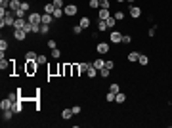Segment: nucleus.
Here are the masks:
<instances>
[{
  "mask_svg": "<svg viewBox=\"0 0 172 128\" xmlns=\"http://www.w3.org/2000/svg\"><path fill=\"white\" fill-rule=\"evenodd\" d=\"M15 14L12 10H6V8H0V29L4 27H14L15 23Z\"/></svg>",
  "mask_w": 172,
  "mask_h": 128,
  "instance_id": "f257e3e1",
  "label": "nucleus"
},
{
  "mask_svg": "<svg viewBox=\"0 0 172 128\" xmlns=\"http://www.w3.org/2000/svg\"><path fill=\"white\" fill-rule=\"evenodd\" d=\"M38 71V63L36 61H25V75L27 77H35Z\"/></svg>",
  "mask_w": 172,
  "mask_h": 128,
  "instance_id": "f03ea898",
  "label": "nucleus"
},
{
  "mask_svg": "<svg viewBox=\"0 0 172 128\" xmlns=\"http://www.w3.org/2000/svg\"><path fill=\"white\" fill-rule=\"evenodd\" d=\"M27 21L33 23V25H40V23H42V14H38V12H29Z\"/></svg>",
  "mask_w": 172,
  "mask_h": 128,
  "instance_id": "7ed1b4c3",
  "label": "nucleus"
},
{
  "mask_svg": "<svg viewBox=\"0 0 172 128\" xmlns=\"http://www.w3.org/2000/svg\"><path fill=\"white\" fill-rule=\"evenodd\" d=\"M63 12H65L67 17H73V15L79 14V6H77V4H67V6L63 8Z\"/></svg>",
  "mask_w": 172,
  "mask_h": 128,
  "instance_id": "20e7f679",
  "label": "nucleus"
},
{
  "mask_svg": "<svg viewBox=\"0 0 172 128\" xmlns=\"http://www.w3.org/2000/svg\"><path fill=\"white\" fill-rule=\"evenodd\" d=\"M109 50H111V46H109L107 42H98L96 44V52H98V54H101V55H105Z\"/></svg>",
  "mask_w": 172,
  "mask_h": 128,
  "instance_id": "39448f33",
  "label": "nucleus"
},
{
  "mask_svg": "<svg viewBox=\"0 0 172 128\" xmlns=\"http://www.w3.org/2000/svg\"><path fill=\"white\" fill-rule=\"evenodd\" d=\"M109 37H111V42H113V44H121V42H122V33H121V31H113V29H111Z\"/></svg>",
  "mask_w": 172,
  "mask_h": 128,
  "instance_id": "423d86ee",
  "label": "nucleus"
},
{
  "mask_svg": "<svg viewBox=\"0 0 172 128\" xmlns=\"http://www.w3.org/2000/svg\"><path fill=\"white\" fill-rule=\"evenodd\" d=\"M128 15L132 19H138V17H142V8L140 6H130V10H128Z\"/></svg>",
  "mask_w": 172,
  "mask_h": 128,
  "instance_id": "0eeeda50",
  "label": "nucleus"
},
{
  "mask_svg": "<svg viewBox=\"0 0 172 128\" xmlns=\"http://www.w3.org/2000/svg\"><path fill=\"white\" fill-rule=\"evenodd\" d=\"M14 38H15V40H19V42H23L27 38V33L23 29H14Z\"/></svg>",
  "mask_w": 172,
  "mask_h": 128,
  "instance_id": "6e6552de",
  "label": "nucleus"
},
{
  "mask_svg": "<svg viewBox=\"0 0 172 128\" xmlns=\"http://www.w3.org/2000/svg\"><path fill=\"white\" fill-rule=\"evenodd\" d=\"M109 17H111V12H109L107 8H100V10H98V19H103L105 21V19H109Z\"/></svg>",
  "mask_w": 172,
  "mask_h": 128,
  "instance_id": "1a4fd4ad",
  "label": "nucleus"
},
{
  "mask_svg": "<svg viewBox=\"0 0 172 128\" xmlns=\"http://www.w3.org/2000/svg\"><path fill=\"white\" fill-rule=\"evenodd\" d=\"M12 105H14V101H12V99L8 98V96L2 99V101H0V109H2V111H6V109H12Z\"/></svg>",
  "mask_w": 172,
  "mask_h": 128,
  "instance_id": "9d476101",
  "label": "nucleus"
},
{
  "mask_svg": "<svg viewBox=\"0 0 172 128\" xmlns=\"http://www.w3.org/2000/svg\"><path fill=\"white\" fill-rule=\"evenodd\" d=\"M21 2H23V0H12L10 6H8V10H12V12L15 14L17 10H21Z\"/></svg>",
  "mask_w": 172,
  "mask_h": 128,
  "instance_id": "9b49d317",
  "label": "nucleus"
},
{
  "mask_svg": "<svg viewBox=\"0 0 172 128\" xmlns=\"http://www.w3.org/2000/svg\"><path fill=\"white\" fill-rule=\"evenodd\" d=\"M73 115H75V113H73V109H71V107H65V109L61 111V119H63V121H69V119H71Z\"/></svg>",
  "mask_w": 172,
  "mask_h": 128,
  "instance_id": "f8f14e48",
  "label": "nucleus"
},
{
  "mask_svg": "<svg viewBox=\"0 0 172 128\" xmlns=\"http://www.w3.org/2000/svg\"><path fill=\"white\" fill-rule=\"evenodd\" d=\"M25 25H27V17H17L14 23V29H23Z\"/></svg>",
  "mask_w": 172,
  "mask_h": 128,
  "instance_id": "ddd939ff",
  "label": "nucleus"
},
{
  "mask_svg": "<svg viewBox=\"0 0 172 128\" xmlns=\"http://www.w3.org/2000/svg\"><path fill=\"white\" fill-rule=\"evenodd\" d=\"M12 111H14V113H21V111H23V99H17V101H14V105H12Z\"/></svg>",
  "mask_w": 172,
  "mask_h": 128,
  "instance_id": "4468645a",
  "label": "nucleus"
},
{
  "mask_svg": "<svg viewBox=\"0 0 172 128\" xmlns=\"http://www.w3.org/2000/svg\"><path fill=\"white\" fill-rule=\"evenodd\" d=\"M80 27H82V29H88L90 25H92V21H90V17L88 15H82V17H80V23H79Z\"/></svg>",
  "mask_w": 172,
  "mask_h": 128,
  "instance_id": "2eb2a0df",
  "label": "nucleus"
},
{
  "mask_svg": "<svg viewBox=\"0 0 172 128\" xmlns=\"http://www.w3.org/2000/svg\"><path fill=\"white\" fill-rule=\"evenodd\" d=\"M54 12H56L54 2H48V4H44V14H52V15H54Z\"/></svg>",
  "mask_w": 172,
  "mask_h": 128,
  "instance_id": "dca6fc26",
  "label": "nucleus"
},
{
  "mask_svg": "<svg viewBox=\"0 0 172 128\" xmlns=\"http://www.w3.org/2000/svg\"><path fill=\"white\" fill-rule=\"evenodd\" d=\"M98 73H100V71H98L96 67L92 65V67H90L88 71H86V77H88V78H96V77H98Z\"/></svg>",
  "mask_w": 172,
  "mask_h": 128,
  "instance_id": "f3484780",
  "label": "nucleus"
},
{
  "mask_svg": "<svg viewBox=\"0 0 172 128\" xmlns=\"http://www.w3.org/2000/svg\"><path fill=\"white\" fill-rule=\"evenodd\" d=\"M126 59H128L130 63H138V59H140V54H138V52H130Z\"/></svg>",
  "mask_w": 172,
  "mask_h": 128,
  "instance_id": "a211bd4d",
  "label": "nucleus"
},
{
  "mask_svg": "<svg viewBox=\"0 0 172 128\" xmlns=\"http://www.w3.org/2000/svg\"><path fill=\"white\" fill-rule=\"evenodd\" d=\"M42 23L52 25V23H54V15H52V14H42Z\"/></svg>",
  "mask_w": 172,
  "mask_h": 128,
  "instance_id": "6ab92c4d",
  "label": "nucleus"
},
{
  "mask_svg": "<svg viewBox=\"0 0 172 128\" xmlns=\"http://www.w3.org/2000/svg\"><path fill=\"white\" fill-rule=\"evenodd\" d=\"M36 59H38V54H35L33 50L25 54V61H36Z\"/></svg>",
  "mask_w": 172,
  "mask_h": 128,
  "instance_id": "aec40b11",
  "label": "nucleus"
},
{
  "mask_svg": "<svg viewBox=\"0 0 172 128\" xmlns=\"http://www.w3.org/2000/svg\"><path fill=\"white\" fill-rule=\"evenodd\" d=\"M92 65L96 67L98 71H100V69H103V67H105V59H101V58H100V59H96V61H92Z\"/></svg>",
  "mask_w": 172,
  "mask_h": 128,
  "instance_id": "412c9836",
  "label": "nucleus"
},
{
  "mask_svg": "<svg viewBox=\"0 0 172 128\" xmlns=\"http://www.w3.org/2000/svg\"><path fill=\"white\" fill-rule=\"evenodd\" d=\"M115 101H117V103H124V101H126V94L117 92V94H115Z\"/></svg>",
  "mask_w": 172,
  "mask_h": 128,
  "instance_id": "4be33fe9",
  "label": "nucleus"
},
{
  "mask_svg": "<svg viewBox=\"0 0 172 128\" xmlns=\"http://www.w3.org/2000/svg\"><path fill=\"white\" fill-rule=\"evenodd\" d=\"M79 65H80V73H86V71L92 67V63L90 61H79Z\"/></svg>",
  "mask_w": 172,
  "mask_h": 128,
  "instance_id": "5701e85b",
  "label": "nucleus"
},
{
  "mask_svg": "<svg viewBox=\"0 0 172 128\" xmlns=\"http://www.w3.org/2000/svg\"><path fill=\"white\" fill-rule=\"evenodd\" d=\"M12 117H14V111H12V109H6V111H2V121H10Z\"/></svg>",
  "mask_w": 172,
  "mask_h": 128,
  "instance_id": "b1692460",
  "label": "nucleus"
},
{
  "mask_svg": "<svg viewBox=\"0 0 172 128\" xmlns=\"http://www.w3.org/2000/svg\"><path fill=\"white\" fill-rule=\"evenodd\" d=\"M138 63H140L142 67H145L147 63H149V58H147L145 54H140V59H138Z\"/></svg>",
  "mask_w": 172,
  "mask_h": 128,
  "instance_id": "393cba45",
  "label": "nucleus"
},
{
  "mask_svg": "<svg viewBox=\"0 0 172 128\" xmlns=\"http://www.w3.org/2000/svg\"><path fill=\"white\" fill-rule=\"evenodd\" d=\"M63 15H65L63 8H56V12H54V19H61Z\"/></svg>",
  "mask_w": 172,
  "mask_h": 128,
  "instance_id": "a878e982",
  "label": "nucleus"
},
{
  "mask_svg": "<svg viewBox=\"0 0 172 128\" xmlns=\"http://www.w3.org/2000/svg\"><path fill=\"white\" fill-rule=\"evenodd\" d=\"M109 27H107V21H103V19H100L98 21V31H107Z\"/></svg>",
  "mask_w": 172,
  "mask_h": 128,
  "instance_id": "bb28decb",
  "label": "nucleus"
},
{
  "mask_svg": "<svg viewBox=\"0 0 172 128\" xmlns=\"http://www.w3.org/2000/svg\"><path fill=\"white\" fill-rule=\"evenodd\" d=\"M115 19H117V21H122V19H124L126 17V14H124V12H122V10H119V12H115Z\"/></svg>",
  "mask_w": 172,
  "mask_h": 128,
  "instance_id": "cd10ccee",
  "label": "nucleus"
},
{
  "mask_svg": "<svg viewBox=\"0 0 172 128\" xmlns=\"http://www.w3.org/2000/svg\"><path fill=\"white\" fill-rule=\"evenodd\" d=\"M50 33V25H46V23H40V35H48Z\"/></svg>",
  "mask_w": 172,
  "mask_h": 128,
  "instance_id": "c85d7f7f",
  "label": "nucleus"
},
{
  "mask_svg": "<svg viewBox=\"0 0 172 128\" xmlns=\"http://www.w3.org/2000/svg\"><path fill=\"white\" fill-rule=\"evenodd\" d=\"M109 73H111V69H107V67H103V69H100V77L101 78H107Z\"/></svg>",
  "mask_w": 172,
  "mask_h": 128,
  "instance_id": "c756f323",
  "label": "nucleus"
},
{
  "mask_svg": "<svg viewBox=\"0 0 172 128\" xmlns=\"http://www.w3.org/2000/svg\"><path fill=\"white\" fill-rule=\"evenodd\" d=\"M105 21H107V27H109V29H113V27L117 25V19H115V15H111V17L105 19Z\"/></svg>",
  "mask_w": 172,
  "mask_h": 128,
  "instance_id": "7c9ffc66",
  "label": "nucleus"
},
{
  "mask_svg": "<svg viewBox=\"0 0 172 128\" xmlns=\"http://www.w3.org/2000/svg\"><path fill=\"white\" fill-rule=\"evenodd\" d=\"M36 63L38 65H44V63H48V58L44 54H38V59H36Z\"/></svg>",
  "mask_w": 172,
  "mask_h": 128,
  "instance_id": "2f4dec72",
  "label": "nucleus"
},
{
  "mask_svg": "<svg viewBox=\"0 0 172 128\" xmlns=\"http://www.w3.org/2000/svg\"><path fill=\"white\" fill-rule=\"evenodd\" d=\"M88 6L92 8V10H100V0H90Z\"/></svg>",
  "mask_w": 172,
  "mask_h": 128,
  "instance_id": "473e14b6",
  "label": "nucleus"
},
{
  "mask_svg": "<svg viewBox=\"0 0 172 128\" xmlns=\"http://www.w3.org/2000/svg\"><path fill=\"white\" fill-rule=\"evenodd\" d=\"M80 75V65L79 63H73V77H79Z\"/></svg>",
  "mask_w": 172,
  "mask_h": 128,
  "instance_id": "72a5a7b5",
  "label": "nucleus"
},
{
  "mask_svg": "<svg viewBox=\"0 0 172 128\" xmlns=\"http://www.w3.org/2000/svg\"><path fill=\"white\" fill-rule=\"evenodd\" d=\"M100 8H111V0H100Z\"/></svg>",
  "mask_w": 172,
  "mask_h": 128,
  "instance_id": "f704fd0d",
  "label": "nucleus"
},
{
  "mask_svg": "<svg viewBox=\"0 0 172 128\" xmlns=\"http://www.w3.org/2000/svg\"><path fill=\"white\" fill-rule=\"evenodd\" d=\"M130 42H132V37H130V35H122V42L121 44H124V46H126V44H130Z\"/></svg>",
  "mask_w": 172,
  "mask_h": 128,
  "instance_id": "c9c22d12",
  "label": "nucleus"
},
{
  "mask_svg": "<svg viewBox=\"0 0 172 128\" xmlns=\"http://www.w3.org/2000/svg\"><path fill=\"white\" fill-rule=\"evenodd\" d=\"M21 10H25L27 14H29V12H31V4H29L27 0H23V2H21Z\"/></svg>",
  "mask_w": 172,
  "mask_h": 128,
  "instance_id": "e433bc0d",
  "label": "nucleus"
},
{
  "mask_svg": "<svg viewBox=\"0 0 172 128\" xmlns=\"http://www.w3.org/2000/svg\"><path fill=\"white\" fill-rule=\"evenodd\" d=\"M109 92H115V94H117V92H121V86H119L117 82H113V84L109 86Z\"/></svg>",
  "mask_w": 172,
  "mask_h": 128,
  "instance_id": "4c0bfd02",
  "label": "nucleus"
},
{
  "mask_svg": "<svg viewBox=\"0 0 172 128\" xmlns=\"http://www.w3.org/2000/svg\"><path fill=\"white\" fill-rule=\"evenodd\" d=\"M52 58H54V59H59V58H61V50L54 48V50H52Z\"/></svg>",
  "mask_w": 172,
  "mask_h": 128,
  "instance_id": "58836bf2",
  "label": "nucleus"
},
{
  "mask_svg": "<svg viewBox=\"0 0 172 128\" xmlns=\"http://www.w3.org/2000/svg\"><path fill=\"white\" fill-rule=\"evenodd\" d=\"M6 50H8V40L2 38V40H0V52H6Z\"/></svg>",
  "mask_w": 172,
  "mask_h": 128,
  "instance_id": "ea45409f",
  "label": "nucleus"
},
{
  "mask_svg": "<svg viewBox=\"0 0 172 128\" xmlns=\"http://www.w3.org/2000/svg\"><path fill=\"white\" fill-rule=\"evenodd\" d=\"M105 99H107L109 103H113V101H115V92H107V96H105Z\"/></svg>",
  "mask_w": 172,
  "mask_h": 128,
  "instance_id": "a19ab883",
  "label": "nucleus"
},
{
  "mask_svg": "<svg viewBox=\"0 0 172 128\" xmlns=\"http://www.w3.org/2000/svg\"><path fill=\"white\" fill-rule=\"evenodd\" d=\"M48 48H50V50H54V48H57V42L54 40V38H50V40H48V44H46Z\"/></svg>",
  "mask_w": 172,
  "mask_h": 128,
  "instance_id": "79ce46f5",
  "label": "nucleus"
},
{
  "mask_svg": "<svg viewBox=\"0 0 172 128\" xmlns=\"http://www.w3.org/2000/svg\"><path fill=\"white\" fill-rule=\"evenodd\" d=\"M82 27H80V25H75V27H73V33H75V35H80V33H82Z\"/></svg>",
  "mask_w": 172,
  "mask_h": 128,
  "instance_id": "37998d69",
  "label": "nucleus"
},
{
  "mask_svg": "<svg viewBox=\"0 0 172 128\" xmlns=\"http://www.w3.org/2000/svg\"><path fill=\"white\" fill-rule=\"evenodd\" d=\"M10 2H12V0H0V8H6V10H8Z\"/></svg>",
  "mask_w": 172,
  "mask_h": 128,
  "instance_id": "c03bdc74",
  "label": "nucleus"
},
{
  "mask_svg": "<svg viewBox=\"0 0 172 128\" xmlns=\"http://www.w3.org/2000/svg\"><path fill=\"white\" fill-rule=\"evenodd\" d=\"M52 2H54L56 8H65V6H63V0H52Z\"/></svg>",
  "mask_w": 172,
  "mask_h": 128,
  "instance_id": "a18cd8bd",
  "label": "nucleus"
},
{
  "mask_svg": "<svg viewBox=\"0 0 172 128\" xmlns=\"http://www.w3.org/2000/svg\"><path fill=\"white\" fill-rule=\"evenodd\" d=\"M155 33H157V27H151V29L147 31V35H149V37H155Z\"/></svg>",
  "mask_w": 172,
  "mask_h": 128,
  "instance_id": "49530a36",
  "label": "nucleus"
},
{
  "mask_svg": "<svg viewBox=\"0 0 172 128\" xmlns=\"http://www.w3.org/2000/svg\"><path fill=\"white\" fill-rule=\"evenodd\" d=\"M71 109H73V113H75V115H79V113H80V105H73Z\"/></svg>",
  "mask_w": 172,
  "mask_h": 128,
  "instance_id": "de8ad7c7",
  "label": "nucleus"
},
{
  "mask_svg": "<svg viewBox=\"0 0 172 128\" xmlns=\"http://www.w3.org/2000/svg\"><path fill=\"white\" fill-rule=\"evenodd\" d=\"M105 67L107 69H115V61H105Z\"/></svg>",
  "mask_w": 172,
  "mask_h": 128,
  "instance_id": "09e8293b",
  "label": "nucleus"
},
{
  "mask_svg": "<svg viewBox=\"0 0 172 128\" xmlns=\"http://www.w3.org/2000/svg\"><path fill=\"white\" fill-rule=\"evenodd\" d=\"M117 2H119V4H124V2H126V0H117Z\"/></svg>",
  "mask_w": 172,
  "mask_h": 128,
  "instance_id": "8fccbe9b",
  "label": "nucleus"
},
{
  "mask_svg": "<svg viewBox=\"0 0 172 128\" xmlns=\"http://www.w3.org/2000/svg\"><path fill=\"white\" fill-rule=\"evenodd\" d=\"M126 2H134V0H126Z\"/></svg>",
  "mask_w": 172,
  "mask_h": 128,
  "instance_id": "3c124183",
  "label": "nucleus"
}]
</instances>
